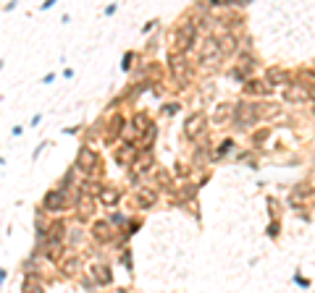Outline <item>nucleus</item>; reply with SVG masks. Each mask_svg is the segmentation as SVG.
I'll use <instances>...</instances> for the list:
<instances>
[{"instance_id":"1","label":"nucleus","mask_w":315,"mask_h":293,"mask_svg":"<svg viewBox=\"0 0 315 293\" xmlns=\"http://www.w3.org/2000/svg\"><path fill=\"white\" fill-rule=\"evenodd\" d=\"M195 40H197V27L189 21H184L182 27L173 31V53H186V50L195 47Z\"/></svg>"},{"instance_id":"2","label":"nucleus","mask_w":315,"mask_h":293,"mask_svg":"<svg viewBox=\"0 0 315 293\" xmlns=\"http://www.w3.org/2000/svg\"><path fill=\"white\" fill-rule=\"evenodd\" d=\"M234 121L239 128H249L258 123V110H255L252 102H239V105L234 108Z\"/></svg>"},{"instance_id":"3","label":"nucleus","mask_w":315,"mask_h":293,"mask_svg":"<svg viewBox=\"0 0 315 293\" xmlns=\"http://www.w3.org/2000/svg\"><path fill=\"white\" fill-rule=\"evenodd\" d=\"M76 168H79L82 173L92 175L95 170H98V152L89 149V147H82L79 154H76Z\"/></svg>"},{"instance_id":"4","label":"nucleus","mask_w":315,"mask_h":293,"mask_svg":"<svg viewBox=\"0 0 315 293\" xmlns=\"http://www.w3.org/2000/svg\"><path fill=\"white\" fill-rule=\"evenodd\" d=\"M205 131V115L202 113H189L184 121V136L186 139H197Z\"/></svg>"},{"instance_id":"5","label":"nucleus","mask_w":315,"mask_h":293,"mask_svg":"<svg viewBox=\"0 0 315 293\" xmlns=\"http://www.w3.org/2000/svg\"><path fill=\"white\" fill-rule=\"evenodd\" d=\"M284 100L292 102V105H299V102L310 100V87H307V84H286L284 87Z\"/></svg>"},{"instance_id":"6","label":"nucleus","mask_w":315,"mask_h":293,"mask_svg":"<svg viewBox=\"0 0 315 293\" xmlns=\"http://www.w3.org/2000/svg\"><path fill=\"white\" fill-rule=\"evenodd\" d=\"M42 207L48 212H61L63 207H66V191H63V188H53V191H48V194H45V199H42Z\"/></svg>"},{"instance_id":"7","label":"nucleus","mask_w":315,"mask_h":293,"mask_svg":"<svg viewBox=\"0 0 315 293\" xmlns=\"http://www.w3.org/2000/svg\"><path fill=\"white\" fill-rule=\"evenodd\" d=\"M134 204L142 207V210L155 207V204H158V191H152V188H147V186L137 188V191H134Z\"/></svg>"},{"instance_id":"8","label":"nucleus","mask_w":315,"mask_h":293,"mask_svg":"<svg viewBox=\"0 0 315 293\" xmlns=\"http://www.w3.org/2000/svg\"><path fill=\"white\" fill-rule=\"evenodd\" d=\"M200 61H202V63L221 61V55H218V40H216V37L202 40V45H200Z\"/></svg>"},{"instance_id":"9","label":"nucleus","mask_w":315,"mask_h":293,"mask_svg":"<svg viewBox=\"0 0 315 293\" xmlns=\"http://www.w3.org/2000/svg\"><path fill=\"white\" fill-rule=\"evenodd\" d=\"M58 264H61V272H63V275H68V278H74V275H79V272H82V257H79V254H66Z\"/></svg>"},{"instance_id":"10","label":"nucleus","mask_w":315,"mask_h":293,"mask_svg":"<svg viewBox=\"0 0 315 293\" xmlns=\"http://www.w3.org/2000/svg\"><path fill=\"white\" fill-rule=\"evenodd\" d=\"M92 238L98 241V244H108V241H113V228L108 220H98V223H92Z\"/></svg>"},{"instance_id":"11","label":"nucleus","mask_w":315,"mask_h":293,"mask_svg":"<svg viewBox=\"0 0 315 293\" xmlns=\"http://www.w3.org/2000/svg\"><path fill=\"white\" fill-rule=\"evenodd\" d=\"M139 149L132 144V141H126V144H121L118 149H113V160L121 162V165H129V162H134V157H137Z\"/></svg>"},{"instance_id":"12","label":"nucleus","mask_w":315,"mask_h":293,"mask_svg":"<svg viewBox=\"0 0 315 293\" xmlns=\"http://www.w3.org/2000/svg\"><path fill=\"white\" fill-rule=\"evenodd\" d=\"M171 71H173V76H176V79H182V81H186V79L192 76L189 63H186L182 55H176V53L171 55Z\"/></svg>"},{"instance_id":"13","label":"nucleus","mask_w":315,"mask_h":293,"mask_svg":"<svg viewBox=\"0 0 315 293\" xmlns=\"http://www.w3.org/2000/svg\"><path fill=\"white\" fill-rule=\"evenodd\" d=\"M258 110V121H279L281 118V108L273 105V102H260V105H255Z\"/></svg>"},{"instance_id":"14","label":"nucleus","mask_w":315,"mask_h":293,"mask_svg":"<svg viewBox=\"0 0 315 293\" xmlns=\"http://www.w3.org/2000/svg\"><path fill=\"white\" fill-rule=\"evenodd\" d=\"M89 275H92L95 285H111L113 283V275H111V267L108 264H92Z\"/></svg>"},{"instance_id":"15","label":"nucleus","mask_w":315,"mask_h":293,"mask_svg":"<svg viewBox=\"0 0 315 293\" xmlns=\"http://www.w3.org/2000/svg\"><path fill=\"white\" fill-rule=\"evenodd\" d=\"M152 152L150 149H145V152H137V157H134V162H132V168H134V173H145V170H150L152 168Z\"/></svg>"},{"instance_id":"16","label":"nucleus","mask_w":315,"mask_h":293,"mask_svg":"<svg viewBox=\"0 0 315 293\" xmlns=\"http://www.w3.org/2000/svg\"><path fill=\"white\" fill-rule=\"evenodd\" d=\"M234 50H236V37L234 34H229V31H226V34L218 37V55H221V58L231 55Z\"/></svg>"},{"instance_id":"17","label":"nucleus","mask_w":315,"mask_h":293,"mask_svg":"<svg viewBox=\"0 0 315 293\" xmlns=\"http://www.w3.org/2000/svg\"><path fill=\"white\" fill-rule=\"evenodd\" d=\"M231 115H234V105L221 102V105L216 108V113H213V123H216V126H223V123L231 121Z\"/></svg>"},{"instance_id":"18","label":"nucleus","mask_w":315,"mask_h":293,"mask_svg":"<svg viewBox=\"0 0 315 293\" xmlns=\"http://www.w3.org/2000/svg\"><path fill=\"white\" fill-rule=\"evenodd\" d=\"M265 81L268 84H281V87H286V81H289V74L284 68H279V66H271L265 71Z\"/></svg>"},{"instance_id":"19","label":"nucleus","mask_w":315,"mask_h":293,"mask_svg":"<svg viewBox=\"0 0 315 293\" xmlns=\"http://www.w3.org/2000/svg\"><path fill=\"white\" fill-rule=\"evenodd\" d=\"M244 92L247 94H271L273 87L268 81H260V79H249L247 87H244Z\"/></svg>"},{"instance_id":"20","label":"nucleus","mask_w":315,"mask_h":293,"mask_svg":"<svg viewBox=\"0 0 315 293\" xmlns=\"http://www.w3.org/2000/svg\"><path fill=\"white\" fill-rule=\"evenodd\" d=\"M100 201H102L105 207H116V204L121 201V191H118V188H111V186H102Z\"/></svg>"},{"instance_id":"21","label":"nucleus","mask_w":315,"mask_h":293,"mask_svg":"<svg viewBox=\"0 0 315 293\" xmlns=\"http://www.w3.org/2000/svg\"><path fill=\"white\" fill-rule=\"evenodd\" d=\"M76 210H79V217H89L95 212V199L92 197H82L76 201Z\"/></svg>"},{"instance_id":"22","label":"nucleus","mask_w":315,"mask_h":293,"mask_svg":"<svg viewBox=\"0 0 315 293\" xmlns=\"http://www.w3.org/2000/svg\"><path fill=\"white\" fill-rule=\"evenodd\" d=\"M24 293H45V288H42V283L37 278L27 275V280H24Z\"/></svg>"},{"instance_id":"23","label":"nucleus","mask_w":315,"mask_h":293,"mask_svg":"<svg viewBox=\"0 0 315 293\" xmlns=\"http://www.w3.org/2000/svg\"><path fill=\"white\" fill-rule=\"evenodd\" d=\"M155 134H158V126H152V123H150V126L145 128V134L139 136V144H142V147L147 149V147L152 144V139H155Z\"/></svg>"},{"instance_id":"24","label":"nucleus","mask_w":315,"mask_h":293,"mask_svg":"<svg viewBox=\"0 0 315 293\" xmlns=\"http://www.w3.org/2000/svg\"><path fill=\"white\" fill-rule=\"evenodd\" d=\"M108 131H111V136H113V134H116V136L124 134V118H121V115H113L111 123H108Z\"/></svg>"},{"instance_id":"25","label":"nucleus","mask_w":315,"mask_h":293,"mask_svg":"<svg viewBox=\"0 0 315 293\" xmlns=\"http://www.w3.org/2000/svg\"><path fill=\"white\" fill-rule=\"evenodd\" d=\"M231 149H234V141H231V139H226V141H223V144H221V147H218L216 152H213V157H216V160L226 157V154L231 152Z\"/></svg>"},{"instance_id":"26","label":"nucleus","mask_w":315,"mask_h":293,"mask_svg":"<svg viewBox=\"0 0 315 293\" xmlns=\"http://www.w3.org/2000/svg\"><path fill=\"white\" fill-rule=\"evenodd\" d=\"M79 241H82V231H79V228L68 231V244H79Z\"/></svg>"},{"instance_id":"27","label":"nucleus","mask_w":315,"mask_h":293,"mask_svg":"<svg viewBox=\"0 0 315 293\" xmlns=\"http://www.w3.org/2000/svg\"><path fill=\"white\" fill-rule=\"evenodd\" d=\"M268 136H271V128H263V131L255 134V144H260V141H265Z\"/></svg>"},{"instance_id":"28","label":"nucleus","mask_w":315,"mask_h":293,"mask_svg":"<svg viewBox=\"0 0 315 293\" xmlns=\"http://www.w3.org/2000/svg\"><path fill=\"white\" fill-rule=\"evenodd\" d=\"M205 160H208V152L197 147V152H195V162H205Z\"/></svg>"},{"instance_id":"29","label":"nucleus","mask_w":315,"mask_h":293,"mask_svg":"<svg viewBox=\"0 0 315 293\" xmlns=\"http://www.w3.org/2000/svg\"><path fill=\"white\" fill-rule=\"evenodd\" d=\"M176 175H182V178H186V175H189V168H186V165H176Z\"/></svg>"},{"instance_id":"30","label":"nucleus","mask_w":315,"mask_h":293,"mask_svg":"<svg viewBox=\"0 0 315 293\" xmlns=\"http://www.w3.org/2000/svg\"><path fill=\"white\" fill-rule=\"evenodd\" d=\"M268 236H279V223H271V225H268Z\"/></svg>"}]
</instances>
